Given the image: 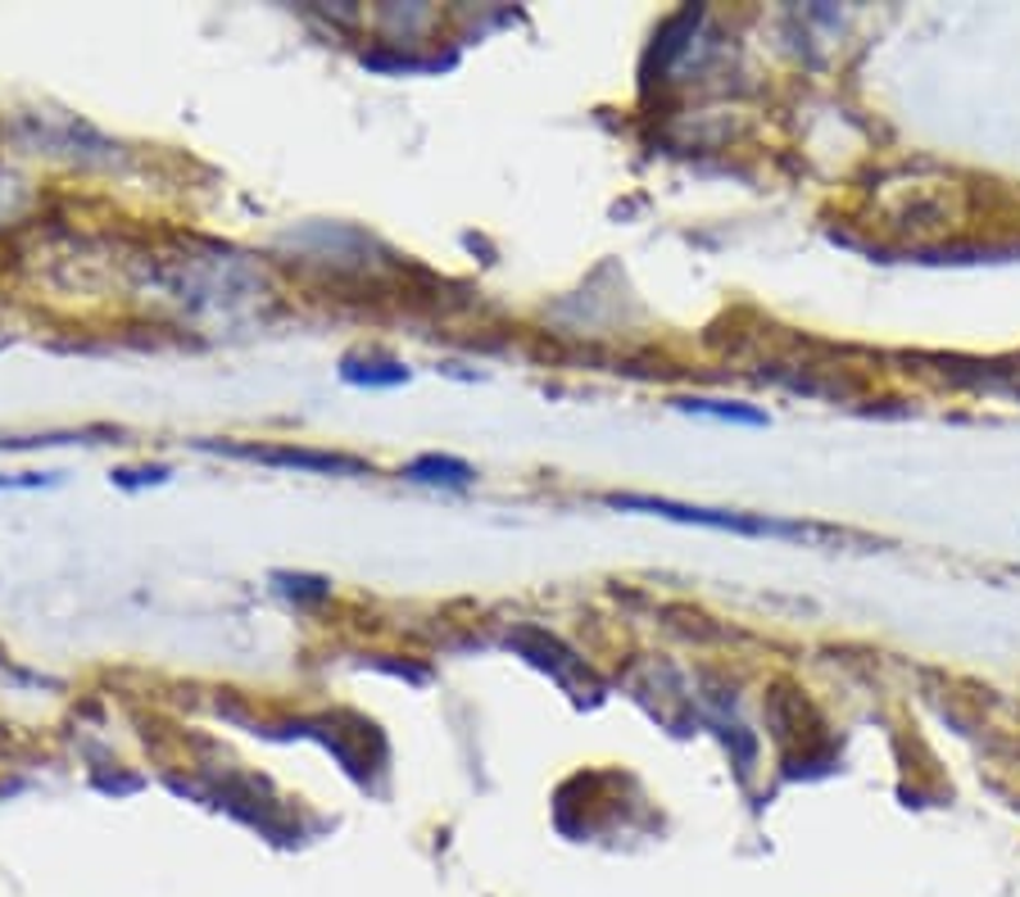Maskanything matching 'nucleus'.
Wrapping results in <instances>:
<instances>
[{
  "label": "nucleus",
  "mask_w": 1020,
  "mask_h": 897,
  "mask_svg": "<svg viewBox=\"0 0 1020 897\" xmlns=\"http://www.w3.org/2000/svg\"><path fill=\"white\" fill-rule=\"evenodd\" d=\"M612 508L627 512H653L667 521H695V527H712V531H740V535H776V540H834L821 527H808V521H780V517H744V512H717V508H685L672 499H640V495H612Z\"/></svg>",
  "instance_id": "f257e3e1"
},
{
  "label": "nucleus",
  "mask_w": 1020,
  "mask_h": 897,
  "mask_svg": "<svg viewBox=\"0 0 1020 897\" xmlns=\"http://www.w3.org/2000/svg\"><path fill=\"white\" fill-rule=\"evenodd\" d=\"M228 454L268 463V467H304V472H363V463L341 454H309V449H259V444H228Z\"/></svg>",
  "instance_id": "f03ea898"
},
{
  "label": "nucleus",
  "mask_w": 1020,
  "mask_h": 897,
  "mask_svg": "<svg viewBox=\"0 0 1020 897\" xmlns=\"http://www.w3.org/2000/svg\"><path fill=\"white\" fill-rule=\"evenodd\" d=\"M409 480H426V485H467L472 480V467L458 463V458H441V454H426L418 463L404 467Z\"/></svg>",
  "instance_id": "7ed1b4c3"
},
{
  "label": "nucleus",
  "mask_w": 1020,
  "mask_h": 897,
  "mask_svg": "<svg viewBox=\"0 0 1020 897\" xmlns=\"http://www.w3.org/2000/svg\"><path fill=\"white\" fill-rule=\"evenodd\" d=\"M341 377L354 381V386H399V381H409V367H399V363H358V358H345L341 367Z\"/></svg>",
  "instance_id": "20e7f679"
},
{
  "label": "nucleus",
  "mask_w": 1020,
  "mask_h": 897,
  "mask_svg": "<svg viewBox=\"0 0 1020 897\" xmlns=\"http://www.w3.org/2000/svg\"><path fill=\"white\" fill-rule=\"evenodd\" d=\"M685 413H703V418H721V422H744V427H767V413L744 403H725V399H685Z\"/></svg>",
  "instance_id": "39448f33"
},
{
  "label": "nucleus",
  "mask_w": 1020,
  "mask_h": 897,
  "mask_svg": "<svg viewBox=\"0 0 1020 897\" xmlns=\"http://www.w3.org/2000/svg\"><path fill=\"white\" fill-rule=\"evenodd\" d=\"M114 480H119V485H141V480H168V472H164V467H151V472H119Z\"/></svg>",
  "instance_id": "423d86ee"
}]
</instances>
